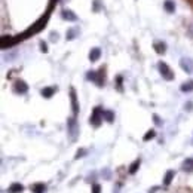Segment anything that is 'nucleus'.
<instances>
[{"mask_svg": "<svg viewBox=\"0 0 193 193\" xmlns=\"http://www.w3.org/2000/svg\"><path fill=\"white\" fill-rule=\"evenodd\" d=\"M102 113H104V112L101 110V107H95L94 108V113H92V116H91V119H89V122H91L94 126H100V123H101L102 119H104V117H102Z\"/></svg>", "mask_w": 193, "mask_h": 193, "instance_id": "obj_1", "label": "nucleus"}, {"mask_svg": "<svg viewBox=\"0 0 193 193\" xmlns=\"http://www.w3.org/2000/svg\"><path fill=\"white\" fill-rule=\"evenodd\" d=\"M159 71H160V74L164 76V79H166V80L174 79V74L171 71V68L166 65V63H159Z\"/></svg>", "mask_w": 193, "mask_h": 193, "instance_id": "obj_2", "label": "nucleus"}, {"mask_svg": "<svg viewBox=\"0 0 193 193\" xmlns=\"http://www.w3.org/2000/svg\"><path fill=\"white\" fill-rule=\"evenodd\" d=\"M13 91L17 92V94H25V92L29 91V85L24 80H17L13 83Z\"/></svg>", "mask_w": 193, "mask_h": 193, "instance_id": "obj_3", "label": "nucleus"}, {"mask_svg": "<svg viewBox=\"0 0 193 193\" xmlns=\"http://www.w3.org/2000/svg\"><path fill=\"white\" fill-rule=\"evenodd\" d=\"M67 128H68L70 135L73 137V138L77 135V123H76V119H74V117H70V119L67 120Z\"/></svg>", "mask_w": 193, "mask_h": 193, "instance_id": "obj_4", "label": "nucleus"}, {"mask_svg": "<svg viewBox=\"0 0 193 193\" xmlns=\"http://www.w3.org/2000/svg\"><path fill=\"white\" fill-rule=\"evenodd\" d=\"M180 65H181V68L186 71V73H192L193 71V61L190 60V58H181Z\"/></svg>", "mask_w": 193, "mask_h": 193, "instance_id": "obj_5", "label": "nucleus"}, {"mask_svg": "<svg viewBox=\"0 0 193 193\" xmlns=\"http://www.w3.org/2000/svg\"><path fill=\"white\" fill-rule=\"evenodd\" d=\"M61 17L63 19H67V21H77V15L74 13L73 11H70V9H63L61 11Z\"/></svg>", "mask_w": 193, "mask_h": 193, "instance_id": "obj_6", "label": "nucleus"}, {"mask_svg": "<svg viewBox=\"0 0 193 193\" xmlns=\"http://www.w3.org/2000/svg\"><path fill=\"white\" fill-rule=\"evenodd\" d=\"M100 57H101V49L100 48H92L91 52H89V60H91L92 63H95Z\"/></svg>", "mask_w": 193, "mask_h": 193, "instance_id": "obj_7", "label": "nucleus"}, {"mask_svg": "<svg viewBox=\"0 0 193 193\" xmlns=\"http://www.w3.org/2000/svg\"><path fill=\"white\" fill-rule=\"evenodd\" d=\"M164 9L168 12V13H174V12H175V3H174L172 0H165Z\"/></svg>", "mask_w": 193, "mask_h": 193, "instance_id": "obj_8", "label": "nucleus"}, {"mask_svg": "<svg viewBox=\"0 0 193 193\" xmlns=\"http://www.w3.org/2000/svg\"><path fill=\"white\" fill-rule=\"evenodd\" d=\"M57 92V88H54V86H49V88H43L42 91H40V94L45 96V98H51L54 94Z\"/></svg>", "mask_w": 193, "mask_h": 193, "instance_id": "obj_9", "label": "nucleus"}, {"mask_svg": "<svg viewBox=\"0 0 193 193\" xmlns=\"http://www.w3.org/2000/svg\"><path fill=\"white\" fill-rule=\"evenodd\" d=\"M79 33H80V30L77 29V27H73V29H70L67 31L65 37H67V40H73V39H76V37L79 36Z\"/></svg>", "mask_w": 193, "mask_h": 193, "instance_id": "obj_10", "label": "nucleus"}, {"mask_svg": "<svg viewBox=\"0 0 193 193\" xmlns=\"http://www.w3.org/2000/svg\"><path fill=\"white\" fill-rule=\"evenodd\" d=\"M70 96H71V106H73V113L77 114L79 113V106H77V100H76V94H74V89L70 91Z\"/></svg>", "mask_w": 193, "mask_h": 193, "instance_id": "obj_11", "label": "nucleus"}, {"mask_svg": "<svg viewBox=\"0 0 193 193\" xmlns=\"http://www.w3.org/2000/svg\"><path fill=\"white\" fill-rule=\"evenodd\" d=\"M154 49H156L158 54H164V52L166 51V45H165L164 42H156V43H154Z\"/></svg>", "mask_w": 193, "mask_h": 193, "instance_id": "obj_12", "label": "nucleus"}, {"mask_svg": "<svg viewBox=\"0 0 193 193\" xmlns=\"http://www.w3.org/2000/svg\"><path fill=\"white\" fill-rule=\"evenodd\" d=\"M183 170L189 171V172H192V171H193V159H192V158L184 160V164H183Z\"/></svg>", "mask_w": 193, "mask_h": 193, "instance_id": "obj_13", "label": "nucleus"}, {"mask_svg": "<svg viewBox=\"0 0 193 193\" xmlns=\"http://www.w3.org/2000/svg\"><path fill=\"white\" fill-rule=\"evenodd\" d=\"M181 91L183 92H190V91H193V80H189L187 83H183V85H181Z\"/></svg>", "mask_w": 193, "mask_h": 193, "instance_id": "obj_14", "label": "nucleus"}, {"mask_svg": "<svg viewBox=\"0 0 193 193\" xmlns=\"http://www.w3.org/2000/svg\"><path fill=\"white\" fill-rule=\"evenodd\" d=\"M102 117L107 120V122H113L114 114H113V112H110V110H106V112L102 113Z\"/></svg>", "mask_w": 193, "mask_h": 193, "instance_id": "obj_15", "label": "nucleus"}, {"mask_svg": "<svg viewBox=\"0 0 193 193\" xmlns=\"http://www.w3.org/2000/svg\"><path fill=\"white\" fill-rule=\"evenodd\" d=\"M102 9V2L101 0H94V5H92V11L94 12H98Z\"/></svg>", "mask_w": 193, "mask_h": 193, "instance_id": "obj_16", "label": "nucleus"}, {"mask_svg": "<svg viewBox=\"0 0 193 193\" xmlns=\"http://www.w3.org/2000/svg\"><path fill=\"white\" fill-rule=\"evenodd\" d=\"M21 190H23V186H21V184H12V187L9 189V193L21 192Z\"/></svg>", "mask_w": 193, "mask_h": 193, "instance_id": "obj_17", "label": "nucleus"}, {"mask_svg": "<svg viewBox=\"0 0 193 193\" xmlns=\"http://www.w3.org/2000/svg\"><path fill=\"white\" fill-rule=\"evenodd\" d=\"M33 192L34 193H43L45 192V186H43V184H36L33 187Z\"/></svg>", "mask_w": 193, "mask_h": 193, "instance_id": "obj_18", "label": "nucleus"}, {"mask_svg": "<svg viewBox=\"0 0 193 193\" xmlns=\"http://www.w3.org/2000/svg\"><path fill=\"white\" fill-rule=\"evenodd\" d=\"M174 177V172L172 171H168V174H166V178H165V184H168L171 181V178Z\"/></svg>", "mask_w": 193, "mask_h": 193, "instance_id": "obj_19", "label": "nucleus"}, {"mask_svg": "<svg viewBox=\"0 0 193 193\" xmlns=\"http://www.w3.org/2000/svg\"><path fill=\"white\" fill-rule=\"evenodd\" d=\"M154 137V131H149L147 134H146V137H144V140L147 141V140H150V138H153Z\"/></svg>", "mask_w": 193, "mask_h": 193, "instance_id": "obj_20", "label": "nucleus"}, {"mask_svg": "<svg viewBox=\"0 0 193 193\" xmlns=\"http://www.w3.org/2000/svg\"><path fill=\"white\" fill-rule=\"evenodd\" d=\"M138 166H140V160H137V162H134V165H132V166H131V172H135V170L137 168H138Z\"/></svg>", "mask_w": 193, "mask_h": 193, "instance_id": "obj_21", "label": "nucleus"}, {"mask_svg": "<svg viewBox=\"0 0 193 193\" xmlns=\"http://www.w3.org/2000/svg\"><path fill=\"white\" fill-rule=\"evenodd\" d=\"M40 49H42L43 52H48V46H46L45 42H40Z\"/></svg>", "mask_w": 193, "mask_h": 193, "instance_id": "obj_22", "label": "nucleus"}, {"mask_svg": "<svg viewBox=\"0 0 193 193\" xmlns=\"http://www.w3.org/2000/svg\"><path fill=\"white\" fill-rule=\"evenodd\" d=\"M153 119H154V122H156V125H162V120H160L159 119V117H158V116H156V114H154V116H153Z\"/></svg>", "mask_w": 193, "mask_h": 193, "instance_id": "obj_23", "label": "nucleus"}, {"mask_svg": "<svg viewBox=\"0 0 193 193\" xmlns=\"http://www.w3.org/2000/svg\"><path fill=\"white\" fill-rule=\"evenodd\" d=\"M51 39H52V42H57L58 40V33H51Z\"/></svg>", "mask_w": 193, "mask_h": 193, "instance_id": "obj_24", "label": "nucleus"}, {"mask_svg": "<svg viewBox=\"0 0 193 193\" xmlns=\"http://www.w3.org/2000/svg\"><path fill=\"white\" fill-rule=\"evenodd\" d=\"M100 192V189H98V186H94V193H98Z\"/></svg>", "mask_w": 193, "mask_h": 193, "instance_id": "obj_25", "label": "nucleus"}]
</instances>
